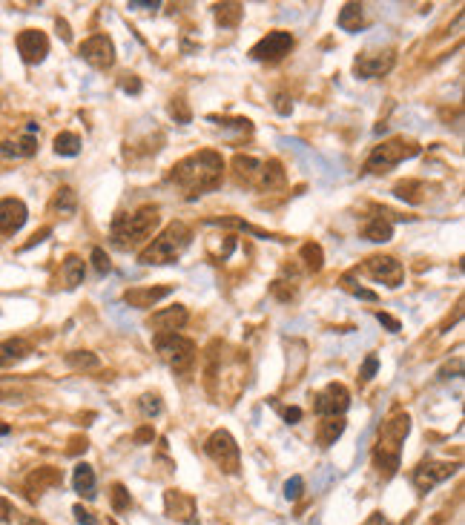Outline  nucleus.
I'll use <instances>...</instances> for the list:
<instances>
[{"label":"nucleus","instance_id":"obj_1","mask_svg":"<svg viewBox=\"0 0 465 525\" xmlns=\"http://www.w3.org/2000/svg\"><path fill=\"white\" fill-rule=\"evenodd\" d=\"M221 173H224L221 155L213 150H201V152H193L190 158L178 161L170 173V181L181 189L184 198H198L221 184Z\"/></svg>","mask_w":465,"mask_h":525},{"label":"nucleus","instance_id":"obj_2","mask_svg":"<svg viewBox=\"0 0 465 525\" xmlns=\"http://www.w3.org/2000/svg\"><path fill=\"white\" fill-rule=\"evenodd\" d=\"M408 431H411L408 414H397L393 419H388L382 425L377 448H374V465L379 468V473L385 476V480L397 473V468H400V445L408 437Z\"/></svg>","mask_w":465,"mask_h":525},{"label":"nucleus","instance_id":"obj_3","mask_svg":"<svg viewBox=\"0 0 465 525\" xmlns=\"http://www.w3.org/2000/svg\"><path fill=\"white\" fill-rule=\"evenodd\" d=\"M190 238H193V233H190L187 224L173 221L170 227H164V233H161L150 247L141 250L138 261H141V265H147V267H152V265H155V267H158V265H170V261H175L184 250L190 247Z\"/></svg>","mask_w":465,"mask_h":525},{"label":"nucleus","instance_id":"obj_4","mask_svg":"<svg viewBox=\"0 0 465 525\" xmlns=\"http://www.w3.org/2000/svg\"><path fill=\"white\" fill-rule=\"evenodd\" d=\"M158 227V207H141L132 216H118L112 224V242L121 250H132L144 244Z\"/></svg>","mask_w":465,"mask_h":525},{"label":"nucleus","instance_id":"obj_5","mask_svg":"<svg viewBox=\"0 0 465 525\" xmlns=\"http://www.w3.org/2000/svg\"><path fill=\"white\" fill-rule=\"evenodd\" d=\"M413 155H420V144H416V141L391 138V141H385V144L374 147V152H370V158L365 164V170L382 175V173L391 170V166H397V164H402L405 158H413Z\"/></svg>","mask_w":465,"mask_h":525},{"label":"nucleus","instance_id":"obj_6","mask_svg":"<svg viewBox=\"0 0 465 525\" xmlns=\"http://www.w3.org/2000/svg\"><path fill=\"white\" fill-rule=\"evenodd\" d=\"M155 350L175 373H187L196 365V345L190 339L178 336V333H158Z\"/></svg>","mask_w":465,"mask_h":525},{"label":"nucleus","instance_id":"obj_7","mask_svg":"<svg viewBox=\"0 0 465 525\" xmlns=\"http://www.w3.org/2000/svg\"><path fill=\"white\" fill-rule=\"evenodd\" d=\"M207 457H210L224 473H236L239 465H242V453H239V445L236 439H232L227 431H213L210 439H207L204 445Z\"/></svg>","mask_w":465,"mask_h":525},{"label":"nucleus","instance_id":"obj_8","mask_svg":"<svg viewBox=\"0 0 465 525\" xmlns=\"http://www.w3.org/2000/svg\"><path fill=\"white\" fill-rule=\"evenodd\" d=\"M290 49H293V35H290V32H282V29H276V32H267L259 43L253 46V49H250V58H253V61L276 63V61H282Z\"/></svg>","mask_w":465,"mask_h":525},{"label":"nucleus","instance_id":"obj_9","mask_svg":"<svg viewBox=\"0 0 465 525\" xmlns=\"http://www.w3.org/2000/svg\"><path fill=\"white\" fill-rule=\"evenodd\" d=\"M362 273L370 276V279H377L382 284H388V288H400L402 284V265L397 258H391V256H370L365 265H362Z\"/></svg>","mask_w":465,"mask_h":525},{"label":"nucleus","instance_id":"obj_10","mask_svg":"<svg viewBox=\"0 0 465 525\" xmlns=\"http://www.w3.org/2000/svg\"><path fill=\"white\" fill-rule=\"evenodd\" d=\"M457 471V465L454 462H434V460H428V462H420L413 468V488L420 491V494H425V491H431V488H436L439 483H446L448 476Z\"/></svg>","mask_w":465,"mask_h":525},{"label":"nucleus","instance_id":"obj_11","mask_svg":"<svg viewBox=\"0 0 465 525\" xmlns=\"http://www.w3.org/2000/svg\"><path fill=\"white\" fill-rule=\"evenodd\" d=\"M347 405H351L347 388H345V385H336V382H331L328 388L316 393L313 408H316L319 416H342V414L347 411Z\"/></svg>","mask_w":465,"mask_h":525},{"label":"nucleus","instance_id":"obj_12","mask_svg":"<svg viewBox=\"0 0 465 525\" xmlns=\"http://www.w3.org/2000/svg\"><path fill=\"white\" fill-rule=\"evenodd\" d=\"M81 58L95 69H109L115 63V46L107 35H92L81 43Z\"/></svg>","mask_w":465,"mask_h":525},{"label":"nucleus","instance_id":"obj_13","mask_svg":"<svg viewBox=\"0 0 465 525\" xmlns=\"http://www.w3.org/2000/svg\"><path fill=\"white\" fill-rule=\"evenodd\" d=\"M17 52L23 55L26 63H40L46 58V52H49V38H46L43 32H38V29L20 32L17 35Z\"/></svg>","mask_w":465,"mask_h":525},{"label":"nucleus","instance_id":"obj_14","mask_svg":"<svg viewBox=\"0 0 465 525\" xmlns=\"http://www.w3.org/2000/svg\"><path fill=\"white\" fill-rule=\"evenodd\" d=\"M393 61H397L393 49H385V52H379V55H362V58H356V63H354V72H356L359 78H382L385 72H391Z\"/></svg>","mask_w":465,"mask_h":525},{"label":"nucleus","instance_id":"obj_15","mask_svg":"<svg viewBox=\"0 0 465 525\" xmlns=\"http://www.w3.org/2000/svg\"><path fill=\"white\" fill-rule=\"evenodd\" d=\"M164 506H167V514L178 522H187V525H196L198 517H196V499L190 494H181V491H167L164 494Z\"/></svg>","mask_w":465,"mask_h":525},{"label":"nucleus","instance_id":"obj_16","mask_svg":"<svg viewBox=\"0 0 465 525\" xmlns=\"http://www.w3.org/2000/svg\"><path fill=\"white\" fill-rule=\"evenodd\" d=\"M26 224V204L17 198L0 201V235H12Z\"/></svg>","mask_w":465,"mask_h":525},{"label":"nucleus","instance_id":"obj_17","mask_svg":"<svg viewBox=\"0 0 465 525\" xmlns=\"http://www.w3.org/2000/svg\"><path fill=\"white\" fill-rule=\"evenodd\" d=\"M187 319H190L187 307L175 304V307H167V310H158V313H152L150 316V327H155L158 333H175V330H181L184 324H187Z\"/></svg>","mask_w":465,"mask_h":525},{"label":"nucleus","instance_id":"obj_18","mask_svg":"<svg viewBox=\"0 0 465 525\" xmlns=\"http://www.w3.org/2000/svg\"><path fill=\"white\" fill-rule=\"evenodd\" d=\"M232 173H236L239 181L259 187L262 189V175H265V161H255L250 155H236L232 158Z\"/></svg>","mask_w":465,"mask_h":525},{"label":"nucleus","instance_id":"obj_19","mask_svg":"<svg viewBox=\"0 0 465 525\" xmlns=\"http://www.w3.org/2000/svg\"><path fill=\"white\" fill-rule=\"evenodd\" d=\"M173 293L170 284H164V288H129L124 293V301L129 307H155V301L167 299Z\"/></svg>","mask_w":465,"mask_h":525},{"label":"nucleus","instance_id":"obj_20","mask_svg":"<svg viewBox=\"0 0 465 525\" xmlns=\"http://www.w3.org/2000/svg\"><path fill=\"white\" fill-rule=\"evenodd\" d=\"M61 483V471L58 468H38L29 480H26V494L29 496H38V494H43V491H49V488H55Z\"/></svg>","mask_w":465,"mask_h":525},{"label":"nucleus","instance_id":"obj_21","mask_svg":"<svg viewBox=\"0 0 465 525\" xmlns=\"http://www.w3.org/2000/svg\"><path fill=\"white\" fill-rule=\"evenodd\" d=\"M32 353V345L23 342V339H9V342H0V368H9L20 359H26Z\"/></svg>","mask_w":465,"mask_h":525},{"label":"nucleus","instance_id":"obj_22","mask_svg":"<svg viewBox=\"0 0 465 525\" xmlns=\"http://www.w3.org/2000/svg\"><path fill=\"white\" fill-rule=\"evenodd\" d=\"M342 434H345V419L342 416H328V419H322L319 428H316V439H319L322 448H331Z\"/></svg>","mask_w":465,"mask_h":525},{"label":"nucleus","instance_id":"obj_23","mask_svg":"<svg viewBox=\"0 0 465 525\" xmlns=\"http://www.w3.org/2000/svg\"><path fill=\"white\" fill-rule=\"evenodd\" d=\"M72 488H75L84 499H92V496H95V471H92V465H86V462L75 465Z\"/></svg>","mask_w":465,"mask_h":525},{"label":"nucleus","instance_id":"obj_24","mask_svg":"<svg viewBox=\"0 0 465 525\" xmlns=\"http://www.w3.org/2000/svg\"><path fill=\"white\" fill-rule=\"evenodd\" d=\"M61 281H63V288H66V290L78 288V284L84 281V258H78V256H66L63 267H61Z\"/></svg>","mask_w":465,"mask_h":525},{"label":"nucleus","instance_id":"obj_25","mask_svg":"<svg viewBox=\"0 0 465 525\" xmlns=\"http://www.w3.org/2000/svg\"><path fill=\"white\" fill-rule=\"evenodd\" d=\"M362 235L368 238V242H377V244H382V242H391V235H393V224H391V219H385V216H377V219H370V221L365 224Z\"/></svg>","mask_w":465,"mask_h":525},{"label":"nucleus","instance_id":"obj_26","mask_svg":"<svg viewBox=\"0 0 465 525\" xmlns=\"http://www.w3.org/2000/svg\"><path fill=\"white\" fill-rule=\"evenodd\" d=\"M49 210L55 212V216H63V219L75 216V210H78V198H75V193H72L69 187H61L58 193H55V198H52V204H49Z\"/></svg>","mask_w":465,"mask_h":525},{"label":"nucleus","instance_id":"obj_27","mask_svg":"<svg viewBox=\"0 0 465 525\" xmlns=\"http://www.w3.org/2000/svg\"><path fill=\"white\" fill-rule=\"evenodd\" d=\"M242 15H244V6H242V3H219V6H216V20H219V26H227V29L239 26Z\"/></svg>","mask_w":465,"mask_h":525},{"label":"nucleus","instance_id":"obj_28","mask_svg":"<svg viewBox=\"0 0 465 525\" xmlns=\"http://www.w3.org/2000/svg\"><path fill=\"white\" fill-rule=\"evenodd\" d=\"M362 26V6L359 3H347L342 12H339V29L345 32H359Z\"/></svg>","mask_w":465,"mask_h":525},{"label":"nucleus","instance_id":"obj_29","mask_svg":"<svg viewBox=\"0 0 465 525\" xmlns=\"http://www.w3.org/2000/svg\"><path fill=\"white\" fill-rule=\"evenodd\" d=\"M210 224H216V227H236V230H244V233H250V235H255V238H276V242H282L278 235H273V233H267V230H259V227H253V224H247V221H242V219H213Z\"/></svg>","mask_w":465,"mask_h":525},{"label":"nucleus","instance_id":"obj_30","mask_svg":"<svg viewBox=\"0 0 465 525\" xmlns=\"http://www.w3.org/2000/svg\"><path fill=\"white\" fill-rule=\"evenodd\" d=\"M301 261H305V267H308L310 273H319L322 265H324V253H322V247L313 244V242L301 244Z\"/></svg>","mask_w":465,"mask_h":525},{"label":"nucleus","instance_id":"obj_31","mask_svg":"<svg viewBox=\"0 0 465 525\" xmlns=\"http://www.w3.org/2000/svg\"><path fill=\"white\" fill-rule=\"evenodd\" d=\"M55 152L58 155H78L81 152V138L75 132H61L55 138Z\"/></svg>","mask_w":465,"mask_h":525},{"label":"nucleus","instance_id":"obj_32","mask_svg":"<svg viewBox=\"0 0 465 525\" xmlns=\"http://www.w3.org/2000/svg\"><path fill=\"white\" fill-rule=\"evenodd\" d=\"M66 362L78 368V370H95L98 368V356L95 353H86V350H75V353H69L66 356Z\"/></svg>","mask_w":465,"mask_h":525},{"label":"nucleus","instance_id":"obj_33","mask_svg":"<svg viewBox=\"0 0 465 525\" xmlns=\"http://www.w3.org/2000/svg\"><path fill=\"white\" fill-rule=\"evenodd\" d=\"M420 189H423V184L420 181H400L397 187H393V196H400V198H405V201H423V196H420Z\"/></svg>","mask_w":465,"mask_h":525},{"label":"nucleus","instance_id":"obj_34","mask_svg":"<svg viewBox=\"0 0 465 525\" xmlns=\"http://www.w3.org/2000/svg\"><path fill=\"white\" fill-rule=\"evenodd\" d=\"M224 242H216V244H210V256L216 258V261H224L232 250H236V235H221Z\"/></svg>","mask_w":465,"mask_h":525},{"label":"nucleus","instance_id":"obj_35","mask_svg":"<svg viewBox=\"0 0 465 525\" xmlns=\"http://www.w3.org/2000/svg\"><path fill=\"white\" fill-rule=\"evenodd\" d=\"M342 288H345L347 293H354L356 299H362V301H377V299H379L374 290H365V288H359V284H356L351 276H345V279H342Z\"/></svg>","mask_w":465,"mask_h":525},{"label":"nucleus","instance_id":"obj_36","mask_svg":"<svg viewBox=\"0 0 465 525\" xmlns=\"http://www.w3.org/2000/svg\"><path fill=\"white\" fill-rule=\"evenodd\" d=\"M132 506V499H129V491L118 483V485H112V508L115 511H127Z\"/></svg>","mask_w":465,"mask_h":525},{"label":"nucleus","instance_id":"obj_37","mask_svg":"<svg viewBox=\"0 0 465 525\" xmlns=\"http://www.w3.org/2000/svg\"><path fill=\"white\" fill-rule=\"evenodd\" d=\"M138 405H141V414L144 416H158L161 414V396L158 393H144Z\"/></svg>","mask_w":465,"mask_h":525},{"label":"nucleus","instance_id":"obj_38","mask_svg":"<svg viewBox=\"0 0 465 525\" xmlns=\"http://www.w3.org/2000/svg\"><path fill=\"white\" fill-rule=\"evenodd\" d=\"M301 488H305V480H301V476H290V480L285 483V496L290 499V503H296V499L301 496Z\"/></svg>","mask_w":465,"mask_h":525},{"label":"nucleus","instance_id":"obj_39","mask_svg":"<svg viewBox=\"0 0 465 525\" xmlns=\"http://www.w3.org/2000/svg\"><path fill=\"white\" fill-rule=\"evenodd\" d=\"M273 296L278 299V301H290L293 296H296V288H293V284H290V288H287V281H273Z\"/></svg>","mask_w":465,"mask_h":525},{"label":"nucleus","instance_id":"obj_40","mask_svg":"<svg viewBox=\"0 0 465 525\" xmlns=\"http://www.w3.org/2000/svg\"><path fill=\"white\" fill-rule=\"evenodd\" d=\"M92 265H95V270L104 276V273H109L112 270V265H109V256L101 250V247H95L92 250Z\"/></svg>","mask_w":465,"mask_h":525},{"label":"nucleus","instance_id":"obj_41","mask_svg":"<svg viewBox=\"0 0 465 525\" xmlns=\"http://www.w3.org/2000/svg\"><path fill=\"white\" fill-rule=\"evenodd\" d=\"M170 115L175 118L178 124H187V121H190V109H187V104H184L181 98H178L175 104H170Z\"/></svg>","mask_w":465,"mask_h":525},{"label":"nucleus","instance_id":"obj_42","mask_svg":"<svg viewBox=\"0 0 465 525\" xmlns=\"http://www.w3.org/2000/svg\"><path fill=\"white\" fill-rule=\"evenodd\" d=\"M377 368H379V359H377V356H368V359H365V365H362V370H359V376H362L365 382H368V379H374Z\"/></svg>","mask_w":465,"mask_h":525},{"label":"nucleus","instance_id":"obj_43","mask_svg":"<svg viewBox=\"0 0 465 525\" xmlns=\"http://www.w3.org/2000/svg\"><path fill=\"white\" fill-rule=\"evenodd\" d=\"M72 514H75V519H78L81 525H98V519L92 517V511H89V508H84V506H75V508H72Z\"/></svg>","mask_w":465,"mask_h":525},{"label":"nucleus","instance_id":"obj_44","mask_svg":"<svg viewBox=\"0 0 465 525\" xmlns=\"http://www.w3.org/2000/svg\"><path fill=\"white\" fill-rule=\"evenodd\" d=\"M121 89L124 92H132V95H138V92H141V81H138L135 75H121Z\"/></svg>","mask_w":465,"mask_h":525},{"label":"nucleus","instance_id":"obj_45","mask_svg":"<svg viewBox=\"0 0 465 525\" xmlns=\"http://www.w3.org/2000/svg\"><path fill=\"white\" fill-rule=\"evenodd\" d=\"M9 519H12V503H9V499L0 496V525L9 522Z\"/></svg>","mask_w":465,"mask_h":525},{"label":"nucleus","instance_id":"obj_46","mask_svg":"<svg viewBox=\"0 0 465 525\" xmlns=\"http://www.w3.org/2000/svg\"><path fill=\"white\" fill-rule=\"evenodd\" d=\"M377 319H379V322H382V324H385L388 330H393V333H397V330H400V322H397V319H393V316H388V313H377Z\"/></svg>","mask_w":465,"mask_h":525},{"label":"nucleus","instance_id":"obj_47","mask_svg":"<svg viewBox=\"0 0 465 525\" xmlns=\"http://www.w3.org/2000/svg\"><path fill=\"white\" fill-rule=\"evenodd\" d=\"M161 3H155V0H152V3H150V0H132V3H129V9H158Z\"/></svg>","mask_w":465,"mask_h":525},{"label":"nucleus","instance_id":"obj_48","mask_svg":"<svg viewBox=\"0 0 465 525\" xmlns=\"http://www.w3.org/2000/svg\"><path fill=\"white\" fill-rule=\"evenodd\" d=\"M276 109L282 112V115H287V112H290V104H287L285 95H276Z\"/></svg>","mask_w":465,"mask_h":525},{"label":"nucleus","instance_id":"obj_49","mask_svg":"<svg viewBox=\"0 0 465 525\" xmlns=\"http://www.w3.org/2000/svg\"><path fill=\"white\" fill-rule=\"evenodd\" d=\"M285 419L293 425V422H299V419H301V411H299V408H287V411H285Z\"/></svg>","mask_w":465,"mask_h":525},{"label":"nucleus","instance_id":"obj_50","mask_svg":"<svg viewBox=\"0 0 465 525\" xmlns=\"http://www.w3.org/2000/svg\"><path fill=\"white\" fill-rule=\"evenodd\" d=\"M147 439H152V431L150 428H141V431L135 434V442H147Z\"/></svg>","mask_w":465,"mask_h":525},{"label":"nucleus","instance_id":"obj_51","mask_svg":"<svg viewBox=\"0 0 465 525\" xmlns=\"http://www.w3.org/2000/svg\"><path fill=\"white\" fill-rule=\"evenodd\" d=\"M23 525H46V522H43V519H35V517H29V519L23 522Z\"/></svg>","mask_w":465,"mask_h":525},{"label":"nucleus","instance_id":"obj_52","mask_svg":"<svg viewBox=\"0 0 465 525\" xmlns=\"http://www.w3.org/2000/svg\"><path fill=\"white\" fill-rule=\"evenodd\" d=\"M0 434H9V428H6V425H0Z\"/></svg>","mask_w":465,"mask_h":525}]
</instances>
